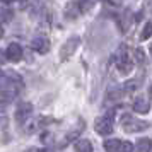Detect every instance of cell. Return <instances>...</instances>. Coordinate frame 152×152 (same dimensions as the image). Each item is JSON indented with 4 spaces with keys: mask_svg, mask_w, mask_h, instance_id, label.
<instances>
[{
    "mask_svg": "<svg viewBox=\"0 0 152 152\" xmlns=\"http://www.w3.org/2000/svg\"><path fill=\"white\" fill-rule=\"evenodd\" d=\"M22 86L24 82L21 75H17L15 72H4L2 74V101L7 103V101L15 99L22 91Z\"/></svg>",
    "mask_w": 152,
    "mask_h": 152,
    "instance_id": "1",
    "label": "cell"
},
{
    "mask_svg": "<svg viewBox=\"0 0 152 152\" xmlns=\"http://www.w3.org/2000/svg\"><path fill=\"white\" fill-rule=\"evenodd\" d=\"M120 121H121L123 130L128 132V133H138V132H144V130H147V128H149V123H147V121H144V120H138V118H135L133 115H130V113L123 115Z\"/></svg>",
    "mask_w": 152,
    "mask_h": 152,
    "instance_id": "2",
    "label": "cell"
},
{
    "mask_svg": "<svg viewBox=\"0 0 152 152\" xmlns=\"http://www.w3.org/2000/svg\"><path fill=\"white\" fill-rule=\"evenodd\" d=\"M133 63H135V60L130 58L126 48L121 46V48L118 50V55H116V67H118V70H120L121 74H130L132 69H133Z\"/></svg>",
    "mask_w": 152,
    "mask_h": 152,
    "instance_id": "3",
    "label": "cell"
},
{
    "mask_svg": "<svg viewBox=\"0 0 152 152\" xmlns=\"http://www.w3.org/2000/svg\"><path fill=\"white\" fill-rule=\"evenodd\" d=\"M94 130L99 135H110L113 132V111H110V115H106V116L97 118L94 123Z\"/></svg>",
    "mask_w": 152,
    "mask_h": 152,
    "instance_id": "4",
    "label": "cell"
},
{
    "mask_svg": "<svg viewBox=\"0 0 152 152\" xmlns=\"http://www.w3.org/2000/svg\"><path fill=\"white\" fill-rule=\"evenodd\" d=\"M79 45H80V38H70V39H67L63 43V46L60 48V60L65 62L67 58H70L75 53V50L79 48Z\"/></svg>",
    "mask_w": 152,
    "mask_h": 152,
    "instance_id": "5",
    "label": "cell"
},
{
    "mask_svg": "<svg viewBox=\"0 0 152 152\" xmlns=\"http://www.w3.org/2000/svg\"><path fill=\"white\" fill-rule=\"evenodd\" d=\"M33 115V104L31 103H21L15 110V120L21 125H24Z\"/></svg>",
    "mask_w": 152,
    "mask_h": 152,
    "instance_id": "6",
    "label": "cell"
},
{
    "mask_svg": "<svg viewBox=\"0 0 152 152\" xmlns=\"http://www.w3.org/2000/svg\"><path fill=\"white\" fill-rule=\"evenodd\" d=\"M4 55H5V58L9 62L17 63V62H21V58H22V48L17 43H10L7 46V50L4 51Z\"/></svg>",
    "mask_w": 152,
    "mask_h": 152,
    "instance_id": "7",
    "label": "cell"
},
{
    "mask_svg": "<svg viewBox=\"0 0 152 152\" xmlns=\"http://www.w3.org/2000/svg\"><path fill=\"white\" fill-rule=\"evenodd\" d=\"M31 48L34 50L36 53L43 55V53H46L50 50V39L48 38H43V36H38V38H34L31 41Z\"/></svg>",
    "mask_w": 152,
    "mask_h": 152,
    "instance_id": "8",
    "label": "cell"
},
{
    "mask_svg": "<svg viewBox=\"0 0 152 152\" xmlns=\"http://www.w3.org/2000/svg\"><path fill=\"white\" fill-rule=\"evenodd\" d=\"M133 110H135V113H147V111L151 110V99L145 97V96L135 97V101H133Z\"/></svg>",
    "mask_w": 152,
    "mask_h": 152,
    "instance_id": "9",
    "label": "cell"
},
{
    "mask_svg": "<svg viewBox=\"0 0 152 152\" xmlns=\"http://www.w3.org/2000/svg\"><path fill=\"white\" fill-rule=\"evenodd\" d=\"M74 149L77 152H92V144H91L89 140H86V138H79L75 140V144H74Z\"/></svg>",
    "mask_w": 152,
    "mask_h": 152,
    "instance_id": "10",
    "label": "cell"
},
{
    "mask_svg": "<svg viewBox=\"0 0 152 152\" xmlns=\"http://www.w3.org/2000/svg\"><path fill=\"white\" fill-rule=\"evenodd\" d=\"M121 142H123V140H118V138L104 140L103 147L106 149V151H111V152H120V149H121Z\"/></svg>",
    "mask_w": 152,
    "mask_h": 152,
    "instance_id": "11",
    "label": "cell"
},
{
    "mask_svg": "<svg viewBox=\"0 0 152 152\" xmlns=\"http://www.w3.org/2000/svg\"><path fill=\"white\" fill-rule=\"evenodd\" d=\"M135 147H137V151H140V152H147V151L152 149V140L151 138H140Z\"/></svg>",
    "mask_w": 152,
    "mask_h": 152,
    "instance_id": "12",
    "label": "cell"
},
{
    "mask_svg": "<svg viewBox=\"0 0 152 152\" xmlns=\"http://www.w3.org/2000/svg\"><path fill=\"white\" fill-rule=\"evenodd\" d=\"M39 128V120H28L24 123V132L26 133H34Z\"/></svg>",
    "mask_w": 152,
    "mask_h": 152,
    "instance_id": "13",
    "label": "cell"
},
{
    "mask_svg": "<svg viewBox=\"0 0 152 152\" xmlns=\"http://www.w3.org/2000/svg\"><path fill=\"white\" fill-rule=\"evenodd\" d=\"M133 60H135V63H138V65H144L145 63V55L140 48H137L133 51Z\"/></svg>",
    "mask_w": 152,
    "mask_h": 152,
    "instance_id": "14",
    "label": "cell"
},
{
    "mask_svg": "<svg viewBox=\"0 0 152 152\" xmlns=\"http://www.w3.org/2000/svg\"><path fill=\"white\" fill-rule=\"evenodd\" d=\"M152 36V22H147L144 26V31H142V34H140V39L145 41V39H149Z\"/></svg>",
    "mask_w": 152,
    "mask_h": 152,
    "instance_id": "15",
    "label": "cell"
},
{
    "mask_svg": "<svg viewBox=\"0 0 152 152\" xmlns=\"http://www.w3.org/2000/svg\"><path fill=\"white\" fill-rule=\"evenodd\" d=\"M110 2H111V5H118V4H120L121 0H110Z\"/></svg>",
    "mask_w": 152,
    "mask_h": 152,
    "instance_id": "16",
    "label": "cell"
},
{
    "mask_svg": "<svg viewBox=\"0 0 152 152\" xmlns=\"http://www.w3.org/2000/svg\"><path fill=\"white\" fill-rule=\"evenodd\" d=\"M2 2H4V4H9V2H12V0H2Z\"/></svg>",
    "mask_w": 152,
    "mask_h": 152,
    "instance_id": "17",
    "label": "cell"
},
{
    "mask_svg": "<svg viewBox=\"0 0 152 152\" xmlns=\"http://www.w3.org/2000/svg\"><path fill=\"white\" fill-rule=\"evenodd\" d=\"M151 53H152V45H151Z\"/></svg>",
    "mask_w": 152,
    "mask_h": 152,
    "instance_id": "18",
    "label": "cell"
}]
</instances>
